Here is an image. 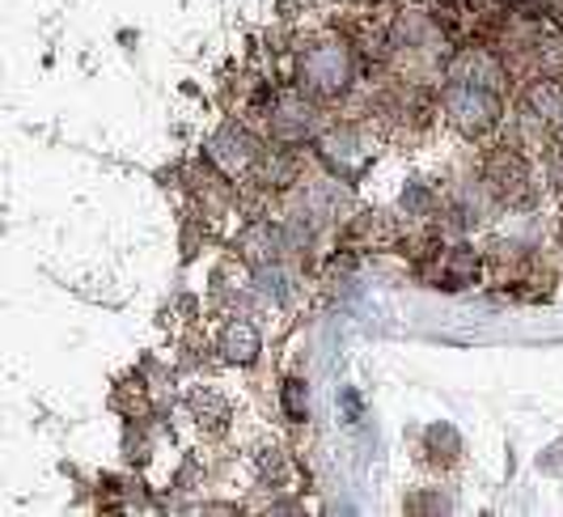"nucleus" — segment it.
I'll return each mask as SVG.
<instances>
[{
	"label": "nucleus",
	"mask_w": 563,
	"mask_h": 517,
	"mask_svg": "<svg viewBox=\"0 0 563 517\" xmlns=\"http://www.w3.org/2000/svg\"><path fill=\"white\" fill-rule=\"evenodd\" d=\"M233 255L242 258L246 267H267V263H284L292 255L288 246V233H284V221H272V217H251L238 238H233Z\"/></svg>",
	"instance_id": "423d86ee"
},
{
	"label": "nucleus",
	"mask_w": 563,
	"mask_h": 517,
	"mask_svg": "<svg viewBox=\"0 0 563 517\" xmlns=\"http://www.w3.org/2000/svg\"><path fill=\"white\" fill-rule=\"evenodd\" d=\"M361 81L356 43L343 34H318L292 56V86L306 89L318 102H347Z\"/></svg>",
	"instance_id": "f257e3e1"
},
{
	"label": "nucleus",
	"mask_w": 563,
	"mask_h": 517,
	"mask_svg": "<svg viewBox=\"0 0 563 517\" xmlns=\"http://www.w3.org/2000/svg\"><path fill=\"white\" fill-rule=\"evenodd\" d=\"M254 471H258V484L272 492H292L297 484V462L288 459V450L276 446V441H263L258 450L251 454Z\"/></svg>",
	"instance_id": "9d476101"
},
{
	"label": "nucleus",
	"mask_w": 563,
	"mask_h": 517,
	"mask_svg": "<svg viewBox=\"0 0 563 517\" xmlns=\"http://www.w3.org/2000/svg\"><path fill=\"white\" fill-rule=\"evenodd\" d=\"M423 459H428V466H437V471L457 466L462 462V437H457V429L445 425V420L428 425L423 429Z\"/></svg>",
	"instance_id": "f8f14e48"
},
{
	"label": "nucleus",
	"mask_w": 563,
	"mask_h": 517,
	"mask_svg": "<svg viewBox=\"0 0 563 517\" xmlns=\"http://www.w3.org/2000/svg\"><path fill=\"white\" fill-rule=\"evenodd\" d=\"M313 157H318L322 170L356 183V178L365 174L368 157H373L365 123H356V119H331V123L322 128V136L313 141Z\"/></svg>",
	"instance_id": "39448f33"
},
{
	"label": "nucleus",
	"mask_w": 563,
	"mask_h": 517,
	"mask_svg": "<svg viewBox=\"0 0 563 517\" xmlns=\"http://www.w3.org/2000/svg\"><path fill=\"white\" fill-rule=\"evenodd\" d=\"M280 411L288 425H306L310 420V386H306V377H284L280 382Z\"/></svg>",
	"instance_id": "ddd939ff"
},
{
	"label": "nucleus",
	"mask_w": 563,
	"mask_h": 517,
	"mask_svg": "<svg viewBox=\"0 0 563 517\" xmlns=\"http://www.w3.org/2000/svg\"><path fill=\"white\" fill-rule=\"evenodd\" d=\"M251 285L254 293L267 301V306H276V310H284V306H292V297H297V276L284 267V263H267V267H254L251 272Z\"/></svg>",
	"instance_id": "9b49d317"
},
{
	"label": "nucleus",
	"mask_w": 563,
	"mask_h": 517,
	"mask_svg": "<svg viewBox=\"0 0 563 517\" xmlns=\"http://www.w3.org/2000/svg\"><path fill=\"white\" fill-rule=\"evenodd\" d=\"M402 509H411V514H450L453 509V501L445 496V492H437V488H428V496H411V501H402Z\"/></svg>",
	"instance_id": "4468645a"
},
{
	"label": "nucleus",
	"mask_w": 563,
	"mask_h": 517,
	"mask_svg": "<svg viewBox=\"0 0 563 517\" xmlns=\"http://www.w3.org/2000/svg\"><path fill=\"white\" fill-rule=\"evenodd\" d=\"M327 102H318L310 98L306 89L288 86V89H276V98H272V107H267V119H263V136L272 144H288V148H306L322 136V128H327V111H322Z\"/></svg>",
	"instance_id": "f03ea898"
},
{
	"label": "nucleus",
	"mask_w": 563,
	"mask_h": 517,
	"mask_svg": "<svg viewBox=\"0 0 563 517\" xmlns=\"http://www.w3.org/2000/svg\"><path fill=\"white\" fill-rule=\"evenodd\" d=\"M187 411H191V420L199 425L203 437H221V432H229V420H233V403L217 386H196L187 395Z\"/></svg>",
	"instance_id": "1a4fd4ad"
},
{
	"label": "nucleus",
	"mask_w": 563,
	"mask_h": 517,
	"mask_svg": "<svg viewBox=\"0 0 563 517\" xmlns=\"http://www.w3.org/2000/svg\"><path fill=\"white\" fill-rule=\"evenodd\" d=\"M479 183L492 191V200L500 208H526L534 196V166L526 157V148L512 141L487 144L479 162Z\"/></svg>",
	"instance_id": "7ed1b4c3"
},
{
	"label": "nucleus",
	"mask_w": 563,
	"mask_h": 517,
	"mask_svg": "<svg viewBox=\"0 0 563 517\" xmlns=\"http://www.w3.org/2000/svg\"><path fill=\"white\" fill-rule=\"evenodd\" d=\"M217 352H221L225 365L251 370L254 361L263 356V331L251 322V315H233L221 327V336H217Z\"/></svg>",
	"instance_id": "6e6552de"
},
{
	"label": "nucleus",
	"mask_w": 563,
	"mask_h": 517,
	"mask_svg": "<svg viewBox=\"0 0 563 517\" xmlns=\"http://www.w3.org/2000/svg\"><path fill=\"white\" fill-rule=\"evenodd\" d=\"M479 276H483V251L475 246V242L457 238L453 246H445V255H441V267H437V280H432V288L462 293V288L479 285Z\"/></svg>",
	"instance_id": "0eeeda50"
},
{
	"label": "nucleus",
	"mask_w": 563,
	"mask_h": 517,
	"mask_svg": "<svg viewBox=\"0 0 563 517\" xmlns=\"http://www.w3.org/2000/svg\"><path fill=\"white\" fill-rule=\"evenodd\" d=\"M267 136L254 128L251 119H225L208 141H203V157L217 166V170H225L229 178H251L254 166L263 162V153H267Z\"/></svg>",
	"instance_id": "20e7f679"
}]
</instances>
